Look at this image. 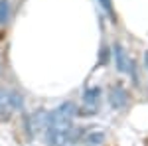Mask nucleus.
Instances as JSON below:
<instances>
[{
    "label": "nucleus",
    "mask_w": 148,
    "mask_h": 146,
    "mask_svg": "<svg viewBox=\"0 0 148 146\" xmlns=\"http://www.w3.org/2000/svg\"><path fill=\"white\" fill-rule=\"evenodd\" d=\"M109 103H111L113 109H123V107H126V103H128V93H126V89L123 85L111 87V91H109Z\"/></svg>",
    "instance_id": "3"
},
{
    "label": "nucleus",
    "mask_w": 148,
    "mask_h": 146,
    "mask_svg": "<svg viewBox=\"0 0 148 146\" xmlns=\"http://www.w3.org/2000/svg\"><path fill=\"white\" fill-rule=\"evenodd\" d=\"M6 101L12 105V109H22V105H24V99H22V95L20 93H10V95H6Z\"/></svg>",
    "instance_id": "5"
},
{
    "label": "nucleus",
    "mask_w": 148,
    "mask_h": 146,
    "mask_svg": "<svg viewBox=\"0 0 148 146\" xmlns=\"http://www.w3.org/2000/svg\"><path fill=\"white\" fill-rule=\"evenodd\" d=\"M144 61H146V67H148V51L144 53Z\"/></svg>",
    "instance_id": "8"
},
{
    "label": "nucleus",
    "mask_w": 148,
    "mask_h": 146,
    "mask_svg": "<svg viewBox=\"0 0 148 146\" xmlns=\"http://www.w3.org/2000/svg\"><path fill=\"white\" fill-rule=\"evenodd\" d=\"M10 18V8H8V2L2 0L0 2V24H6Z\"/></svg>",
    "instance_id": "6"
},
{
    "label": "nucleus",
    "mask_w": 148,
    "mask_h": 146,
    "mask_svg": "<svg viewBox=\"0 0 148 146\" xmlns=\"http://www.w3.org/2000/svg\"><path fill=\"white\" fill-rule=\"evenodd\" d=\"M113 57H114V67L116 71H121V73H132V77L136 79V73H134V63H132V59L128 57L126 53L125 45L123 44H116L113 45Z\"/></svg>",
    "instance_id": "1"
},
{
    "label": "nucleus",
    "mask_w": 148,
    "mask_h": 146,
    "mask_svg": "<svg viewBox=\"0 0 148 146\" xmlns=\"http://www.w3.org/2000/svg\"><path fill=\"white\" fill-rule=\"evenodd\" d=\"M85 140H87L89 146H101L103 142H105V132H101V130H93V132L87 134Z\"/></svg>",
    "instance_id": "4"
},
{
    "label": "nucleus",
    "mask_w": 148,
    "mask_h": 146,
    "mask_svg": "<svg viewBox=\"0 0 148 146\" xmlns=\"http://www.w3.org/2000/svg\"><path fill=\"white\" fill-rule=\"evenodd\" d=\"M4 103H6V93H4V91L0 89V107H2Z\"/></svg>",
    "instance_id": "7"
},
{
    "label": "nucleus",
    "mask_w": 148,
    "mask_h": 146,
    "mask_svg": "<svg viewBox=\"0 0 148 146\" xmlns=\"http://www.w3.org/2000/svg\"><path fill=\"white\" fill-rule=\"evenodd\" d=\"M101 107V87H89L83 93V109L81 117H93Z\"/></svg>",
    "instance_id": "2"
}]
</instances>
